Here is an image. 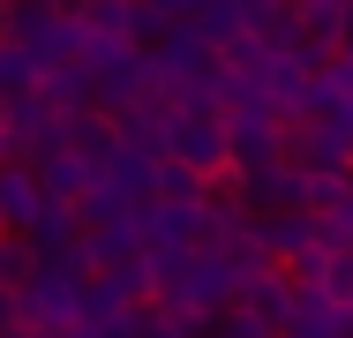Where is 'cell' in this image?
Returning <instances> with one entry per match:
<instances>
[{
    "instance_id": "obj_13",
    "label": "cell",
    "mask_w": 353,
    "mask_h": 338,
    "mask_svg": "<svg viewBox=\"0 0 353 338\" xmlns=\"http://www.w3.org/2000/svg\"><path fill=\"white\" fill-rule=\"evenodd\" d=\"M158 203H181V210H203V203H211V181H203L196 166L165 158V166H158Z\"/></svg>"
},
{
    "instance_id": "obj_7",
    "label": "cell",
    "mask_w": 353,
    "mask_h": 338,
    "mask_svg": "<svg viewBox=\"0 0 353 338\" xmlns=\"http://www.w3.org/2000/svg\"><path fill=\"white\" fill-rule=\"evenodd\" d=\"M285 338H353L346 308L323 293V286H301V301H293V316H285Z\"/></svg>"
},
{
    "instance_id": "obj_4",
    "label": "cell",
    "mask_w": 353,
    "mask_h": 338,
    "mask_svg": "<svg viewBox=\"0 0 353 338\" xmlns=\"http://www.w3.org/2000/svg\"><path fill=\"white\" fill-rule=\"evenodd\" d=\"M46 181H38V166H0V233H38V218H46Z\"/></svg>"
},
{
    "instance_id": "obj_21",
    "label": "cell",
    "mask_w": 353,
    "mask_h": 338,
    "mask_svg": "<svg viewBox=\"0 0 353 338\" xmlns=\"http://www.w3.org/2000/svg\"><path fill=\"white\" fill-rule=\"evenodd\" d=\"M279 338H285V331H279Z\"/></svg>"
},
{
    "instance_id": "obj_19",
    "label": "cell",
    "mask_w": 353,
    "mask_h": 338,
    "mask_svg": "<svg viewBox=\"0 0 353 338\" xmlns=\"http://www.w3.org/2000/svg\"><path fill=\"white\" fill-rule=\"evenodd\" d=\"M75 338H90V331H75Z\"/></svg>"
},
{
    "instance_id": "obj_16",
    "label": "cell",
    "mask_w": 353,
    "mask_h": 338,
    "mask_svg": "<svg viewBox=\"0 0 353 338\" xmlns=\"http://www.w3.org/2000/svg\"><path fill=\"white\" fill-rule=\"evenodd\" d=\"M38 8H46V15H61V23H90V8H98V0H38Z\"/></svg>"
},
{
    "instance_id": "obj_20",
    "label": "cell",
    "mask_w": 353,
    "mask_h": 338,
    "mask_svg": "<svg viewBox=\"0 0 353 338\" xmlns=\"http://www.w3.org/2000/svg\"><path fill=\"white\" fill-rule=\"evenodd\" d=\"M8 8H15V0H8Z\"/></svg>"
},
{
    "instance_id": "obj_10",
    "label": "cell",
    "mask_w": 353,
    "mask_h": 338,
    "mask_svg": "<svg viewBox=\"0 0 353 338\" xmlns=\"http://www.w3.org/2000/svg\"><path fill=\"white\" fill-rule=\"evenodd\" d=\"M38 270H46V256L30 233H0V293H30Z\"/></svg>"
},
{
    "instance_id": "obj_18",
    "label": "cell",
    "mask_w": 353,
    "mask_h": 338,
    "mask_svg": "<svg viewBox=\"0 0 353 338\" xmlns=\"http://www.w3.org/2000/svg\"><path fill=\"white\" fill-rule=\"evenodd\" d=\"M8 23H15V8H8V0H0V46H8Z\"/></svg>"
},
{
    "instance_id": "obj_12",
    "label": "cell",
    "mask_w": 353,
    "mask_h": 338,
    "mask_svg": "<svg viewBox=\"0 0 353 338\" xmlns=\"http://www.w3.org/2000/svg\"><path fill=\"white\" fill-rule=\"evenodd\" d=\"M46 106H61V113H90V68L83 61H61V68H46V90H38Z\"/></svg>"
},
{
    "instance_id": "obj_15",
    "label": "cell",
    "mask_w": 353,
    "mask_h": 338,
    "mask_svg": "<svg viewBox=\"0 0 353 338\" xmlns=\"http://www.w3.org/2000/svg\"><path fill=\"white\" fill-rule=\"evenodd\" d=\"M218 338H279V331H271V324H256V316H241V308H233V316H218Z\"/></svg>"
},
{
    "instance_id": "obj_2",
    "label": "cell",
    "mask_w": 353,
    "mask_h": 338,
    "mask_svg": "<svg viewBox=\"0 0 353 338\" xmlns=\"http://www.w3.org/2000/svg\"><path fill=\"white\" fill-rule=\"evenodd\" d=\"M285 166L308 173V181H353V128L331 113V121H301L285 128Z\"/></svg>"
},
{
    "instance_id": "obj_6",
    "label": "cell",
    "mask_w": 353,
    "mask_h": 338,
    "mask_svg": "<svg viewBox=\"0 0 353 338\" xmlns=\"http://www.w3.org/2000/svg\"><path fill=\"white\" fill-rule=\"evenodd\" d=\"M293 301H301L293 270H248V286H241V316H256V324H271V331H285Z\"/></svg>"
},
{
    "instance_id": "obj_9",
    "label": "cell",
    "mask_w": 353,
    "mask_h": 338,
    "mask_svg": "<svg viewBox=\"0 0 353 338\" xmlns=\"http://www.w3.org/2000/svg\"><path fill=\"white\" fill-rule=\"evenodd\" d=\"M68 150H75V158H90V166L105 173V166L121 158V128H113L105 113H75V121H68Z\"/></svg>"
},
{
    "instance_id": "obj_8",
    "label": "cell",
    "mask_w": 353,
    "mask_h": 338,
    "mask_svg": "<svg viewBox=\"0 0 353 338\" xmlns=\"http://www.w3.org/2000/svg\"><path fill=\"white\" fill-rule=\"evenodd\" d=\"M38 181H46V196H53V203H75V210L98 196V166H90V158H75V150L38 158Z\"/></svg>"
},
{
    "instance_id": "obj_11",
    "label": "cell",
    "mask_w": 353,
    "mask_h": 338,
    "mask_svg": "<svg viewBox=\"0 0 353 338\" xmlns=\"http://www.w3.org/2000/svg\"><path fill=\"white\" fill-rule=\"evenodd\" d=\"M38 90H46V61H30V53L8 38V46H0V98L23 106V98H38Z\"/></svg>"
},
{
    "instance_id": "obj_17",
    "label": "cell",
    "mask_w": 353,
    "mask_h": 338,
    "mask_svg": "<svg viewBox=\"0 0 353 338\" xmlns=\"http://www.w3.org/2000/svg\"><path fill=\"white\" fill-rule=\"evenodd\" d=\"M339 61H353V8L339 15Z\"/></svg>"
},
{
    "instance_id": "obj_1",
    "label": "cell",
    "mask_w": 353,
    "mask_h": 338,
    "mask_svg": "<svg viewBox=\"0 0 353 338\" xmlns=\"http://www.w3.org/2000/svg\"><path fill=\"white\" fill-rule=\"evenodd\" d=\"M241 286H248V270L233 256H218V248H188V256H165L158 264V301L181 308V316H196L203 331L241 308Z\"/></svg>"
},
{
    "instance_id": "obj_5",
    "label": "cell",
    "mask_w": 353,
    "mask_h": 338,
    "mask_svg": "<svg viewBox=\"0 0 353 338\" xmlns=\"http://www.w3.org/2000/svg\"><path fill=\"white\" fill-rule=\"evenodd\" d=\"M256 233H263V256H271V264H301L308 248H323V218H316V210H279V218H256Z\"/></svg>"
},
{
    "instance_id": "obj_3",
    "label": "cell",
    "mask_w": 353,
    "mask_h": 338,
    "mask_svg": "<svg viewBox=\"0 0 353 338\" xmlns=\"http://www.w3.org/2000/svg\"><path fill=\"white\" fill-rule=\"evenodd\" d=\"M173 158L196 166L203 181L233 173V128H225V113H173Z\"/></svg>"
},
{
    "instance_id": "obj_14",
    "label": "cell",
    "mask_w": 353,
    "mask_h": 338,
    "mask_svg": "<svg viewBox=\"0 0 353 338\" xmlns=\"http://www.w3.org/2000/svg\"><path fill=\"white\" fill-rule=\"evenodd\" d=\"M316 218H323V248H339V256H353V181H346V188H339L331 203H323Z\"/></svg>"
}]
</instances>
